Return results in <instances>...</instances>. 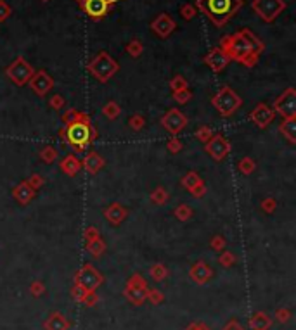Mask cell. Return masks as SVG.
<instances>
[{"mask_svg": "<svg viewBox=\"0 0 296 330\" xmlns=\"http://www.w3.org/2000/svg\"><path fill=\"white\" fill-rule=\"evenodd\" d=\"M49 106L52 107L54 111H61L63 107L66 106V100L63 95H59V93H56V95H52L49 99Z\"/></svg>", "mask_w": 296, "mask_h": 330, "instance_id": "ee69618b", "label": "cell"}, {"mask_svg": "<svg viewBox=\"0 0 296 330\" xmlns=\"http://www.w3.org/2000/svg\"><path fill=\"white\" fill-rule=\"evenodd\" d=\"M12 14V9H10V5L5 2V0H0V21H5L7 17Z\"/></svg>", "mask_w": 296, "mask_h": 330, "instance_id": "681fc988", "label": "cell"}, {"mask_svg": "<svg viewBox=\"0 0 296 330\" xmlns=\"http://www.w3.org/2000/svg\"><path fill=\"white\" fill-rule=\"evenodd\" d=\"M33 73H35V70L31 68V64L21 56L16 57V59H14L5 70L7 78H9L10 82H12L14 85H17V86L28 85V82H30Z\"/></svg>", "mask_w": 296, "mask_h": 330, "instance_id": "8992f818", "label": "cell"}, {"mask_svg": "<svg viewBox=\"0 0 296 330\" xmlns=\"http://www.w3.org/2000/svg\"><path fill=\"white\" fill-rule=\"evenodd\" d=\"M129 125L134 132H141V130L146 126V118L142 114H132L129 118Z\"/></svg>", "mask_w": 296, "mask_h": 330, "instance_id": "d590c367", "label": "cell"}, {"mask_svg": "<svg viewBox=\"0 0 296 330\" xmlns=\"http://www.w3.org/2000/svg\"><path fill=\"white\" fill-rule=\"evenodd\" d=\"M251 9L262 17L265 23H274L286 9L284 0H253Z\"/></svg>", "mask_w": 296, "mask_h": 330, "instance_id": "52a82bcc", "label": "cell"}, {"mask_svg": "<svg viewBox=\"0 0 296 330\" xmlns=\"http://www.w3.org/2000/svg\"><path fill=\"white\" fill-rule=\"evenodd\" d=\"M127 287H135V289H148V282L144 280V277H141L139 273L132 275V278L127 284Z\"/></svg>", "mask_w": 296, "mask_h": 330, "instance_id": "60d3db41", "label": "cell"}, {"mask_svg": "<svg viewBox=\"0 0 296 330\" xmlns=\"http://www.w3.org/2000/svg\"><path fill=\"white\" fill-rule=\"evenodd\" d=\"M87 251H89L94 257H101L102 254H104V251H106L104 239L97 237V239H94V241L87 242Z\"/></svg>", "mask_w": 296, "mask_h": 330, "instance_id": "484cf974", "label": "cell"}, {"mask_svg": "<svg viewBox=\"0 0 296 330\" xmlns=\"http://www.w3.org/2000/svg\"><path fill=\"white\" fill-rule=\"evenodd\" d=\"M151 30H152V33L158 35V37L166 38L175 31V21L171 19L168 14H159L151 23Z\"/></svg>", "mask_w": 296, "mask_h": 330, "instance_id": "2e32d148", "label": "cell"}, {"mask_svg": "<svg viewBox=\"0 0 296 330\" xmlns=\"http://www.w3.org/2000/svg\"><path fill=\"white\" fill-rule=\"evenodd\" d=\"M272 109L283 119L296 118V90L293 86L286 88L276 100H274Z\"/></svg>", "mask_w": 296, "mask_h": 330, "instance_id": "ba28073f", "label": "cell"}, {"mask_svg": "<svg viewBox=\"0 0 296 330\" xmlns=\"http://www.w3.org/2000/svg\"><path fill=\"white\" fill-rule=\"evenodd\" d=\"M220 49L227 54L230 61L241 63L246 68H253L258 63L260 54L263 52V43L248 28H244L230 37L222 38Z\"/></svg>", "mask_w": 296, "mask_h": 330, "instance_id": "6da1fadb", "label": "cell"}, {"mask_svg": "<svg viewBox=\"0 0 296 330\" xmlns=\"http://www.w3.org/2000/svg\"><path fill=\"white\" fill-rule=\"evenodd\" d=\"M159 123H161V126L164 130H166L170 135H178L180 132H184L185 126H187L189 119L187 116L184 114L180 109H175V107H171V109H168L164 114L161 116V119H159Z\"/></svg>", "mask_w": 296, "mask_h": 330, "instance_id": "9c48e42d", "label": "cell"}, {"mask_svg": "<svg viewBox=\"0 0 296 330\" xmlns=\"http://www.w3.org/2000/svg\"><path fill=\"white\" fill-rule=\"evenodd\" d=\"M166 149H168V152H171V154H178V152L182 151V142L177 139V137H173V139H170L166 142Z\"/></svg>", "mask_w": 296, "mask_h": 330, "instance_id": "bcb514c9", "label": "cell"}, {"mask_svg": "<svg viewBox=\"0 0 296 330\" xmlns=\"http://www.w3.org/2000/svg\"><path fill=\"white\" fill-rule=\"evenodd\" d=\"M149 275L152 277V280L161 282V280H164V278H166L168 270H166V266H164L163 263H154L151 268H149Z\"/></svg>", "mask_w": 296, "mask_h": 330, "instance_id": "d6a6232c", "label": "cell"}, {"mask_svg": "<svg viewBox=\"0 0 296 330\" xmlns=\"http://www.w3.org/2000/svg\"><path fill=\"white\" fill-rule=\"evenodd\" d=\"M222 330H244V329H243V327H241V325H239V324H237V322H236V320H232V322H229V324H227V325H225V327H224V329H222Z\"/></svg>", "mask_w": 296, "mask_h": 330, "instance_id": "9f6ffc18", "label": "cell"}, {"mask_svg": "<svg viewBox=\"0 0 296 330\" xmlns=\"http://www.w3.org/2000/svg\"><path fill=\"white\" fill-rule=\"evenodd\" d=\"M120 2V0H85L82 5V10L94 21H101L109 14L113 3Z\"/></svg>", "mask_w": 296, "mask_h": 330, "instance_id": "7c38bea8", "label": "cell"}, {"mask_svg": "<svg viewBox=\"0 0 296 330\" xmlns=\"http://www.w3.org/2000/svg\"><path fill=\"white\" fill-rule=\"evenodd\" d=\"M45 329H47V330H68V329H69V322L66 320L64 315H61V313H57V311H54V313L50 315L49 318H47Z\"/></svg>", "mask_w": 296, "mask_h": 330, "instance_id": "7402d4cb", "label": "cell"}, {"mask_svg": "<svg viewBox=\"0 0 296 330\" xmlns=\"http://www.w3.org/2000/svg\"><path fill=\"white\" fill-rule=\"evenodd\" d=\"M28 85H30V88L33 92L36 93L38 97H45L47 93L50 92V90L54 88V78L47 73L45 70H38L33 73V76L30 78V82H28Z\"/></svg>", "mask_w": 296, "mask_h": 330, "instance_id": "4fadbf2b", "label": "cell"}, {"mask_svg": "<svg viewBox=\"0 0 296 330\" xmlns=\"http://www.w3.org/2000/svg\"><path fill=\"white\" fill-rule=\"evenodd\" d=\"M201 182H204V180L201 178V176L197 175L196 171H189V173H185V175L182 176V180H180V185H182V187L185 188V190H189V192H191L192 188H194L196 185H199Z\"/></svg>", "mask_w": 296, "mask_h": 330, "instance_id": "4316f807", "label": "cell"}, {"mask_svg": "<svg viewBox=\"0 0 296 330\" xmlns=\"http://www.w3.org/2000/svg\"><path fill=\"white\" fill-rule=\"evenodd\" d=\"M149 199H151L152 204H156V206H164V204L168 202V199H170V194H168L166 188H164V187H156L154 190L151 192Z\"/></svg>", "mask_w": 296, "mask_h": 330, "instance_id": "83f0119b", "label": "cell"}, {"mask_svg": "<svg viewBox=\"0 0 296 330\" xmlns=\"http://www.w3.org/2000/svg\"><path fill=\"white\" fill-rule=\"evenodd\" d=\"M225 246H227V242H225L224 235H215V237L210 241V248L213 249V251H217V252H222V251H224Z\"/></svg>", "mask_w": 296, "mask_h": 330, "instance_id": "ab89813d", "label": "cell"}, {"mask_svg": "<svg viewBox=\"0 0 296 330\" xmlns=\"http://www.w3.org/2000/svg\"><path fill=\"white\" fill-rule=\"evenodd\" d=\"M276 318L281 322V324H286V322L291 318V313L288 310H277L276 311Z\"/></svg>", "mask_w": 296, "mask_h": 330, "instance_id": "11a10c76", "label": "cell"}, {"mask_svg": "<svg viewBox=\"0 0 296 330\" xmlns=\"http://www.w3.org/2000/svg\"><path fill=\"white\" fill-rule=\"evenodd\" d=\"M59 168H61V171H63L66 176L73 178V176L78 175L80 169H82V161H80V159L76 158L75 154H66L64 158H63V161H61Z\"/></svg>", "mask_w": 296, "mask_h": 330, "instance_id": "44dd1931", "label": "cell"}, {"mask_svg": "<svg viewBox=\"0 0 296 330\" xmlns=\"http://www.w3.org/2000/svg\"><path fill=\"white\" fill-rule=\"evenodd\" d=\"M59 137L76 152H83L89 146H92L94 140L97 139V132L89 112H80L76 121L64 125L59 130Z\"/></svg>", "mask_w": 296, "mask_h": 330, "instance_id": "7a4b0ae2", "label": "cell"}, {"mask_svg": "<svg viewBox=\"0 0 296 330\" xmlns=\"http://www.w3.org/2000/svg\"><path fill=\"white\" fill-rule=\"evenodd\" d=\"M270 325H272V318L263 311H258L250 318V327L253 330H269Z\"/></svg>", "mask_w": 296, "mask_h": 330, "instance_id": "cb8c5ba5", "label": "cell"}, {"mask_svg": "<svg viewBox=\"0 0 296 330\" xmlns=\"http://www.w3.org/2000/svg\"><path fill=\"white\" fill-rule=\"evenodd\" d=\"M146 299H149L152 304H159V303H163L164 297H163V294L159 291H156V289H148V291H146Z\"/></svg>", "mask_w": 296, "mask_h": 330, "instance_id": "f6af8a7d", "label": "cell"}, {"mask_svg": "<svg viewBox=\"0 0 296 330\" xmlns=\"http://www.w3.org/2000/svg\"><path fill=\"white\" fill-rule=\"evenodd\" d=\"M80 112L82 111H78V109H69V111H66L64 112V116H63V123L64 125H69V123H73V121H76L78 119V116H80Z\"/></svg>", "mask_w": 296, "mask_h": 330, "instance_id": "7dc6e473", "label": "cell"}, {"mask_svg": "<svg viewBox=\"0 0 296 330\" xmlns=\"http://www.w3.org/2000/svg\"><path fill=\"white\" fill-rule=\"evenodd\" d=\"M12 197L17 204L26 206L28 202L33 201V197H35V190H33L30 185L26 183V180H24V182L17 183L16 187L12 188Z\"/></svg>", "mask_w": 296, "mask_h": 330, "instance_id": "d6986e66", "label": "cell"}, {"mask_svg": "<svg viewBox=\"0 0 296 330\" xmlns=\"http://www.w3.org/2000/svg\"><path fill=\"white\" fill-rule=\"evenodd\" d=\"M76 284L80 285V287H83L85 291L89 292H94L99 285L102 284V275L99 273L96 268L92 266V264H85V266H82L78 270V273H76Z\"/></svg>", "mask_w": 296, "mask_h": 330, "instance_id": "8fae6325", "label": "cell"}, {"mask_svg": "<svg viewBox=\"0 0 296 330\" xmlns=\"http://www.w3.org/2000/svg\"><path fill=\"white\" fill-rule=\"evenodd\" d=\"M237 169H239V173H243V175H251V173L257 169V163H255V159H251L250 156H246V158L239 159Z\"/></svg>", "mask_w": 296, "mask_h": 330, "instance_id": "4dcf8cb0", "label": "cell"}, {"mask_svg": "<svg viewBox=\"0 0 296 330\" xmlns=\"http://www.w3.org/2000/svg\"><path fill=\"white\" fill-rule=\"evenodd\" d=\"M180 14H182V17H184L185 21H189V19H192V17L196 16V9L192 5H184L180 9Z\"/></svg>", "mask_w": 296, "mask_h": 330, "instance_id": "816d5d0a", "label": "cell"}, {"mask_svg": "<svg viewBox=\"0 0 296 330\" xmlns=\"http://www.w3.org/2000/svg\"><path fill=\"white\" fill-rule=\"evenodd\" d=\"M104 165H106V159L102 158L99 152H94V151L85 154V158H83V161H82V168L85 169L89 175H97V173L104 168Z\"/></svg>", "mask_w": 296, "mask_h": 330, "instance_id": "ac0fdd59", "label": "cell"}, {"mask_svg": "<svg viewBox=\"0 0 296 330\" xmlns=\"http://www.w3.org/2000/svg\"><path fill=\"white\" fill-rule=\"evenodd\" d=\"M26 183L30 185L33 190L36 192V190H38V188H42L43 185H45V180H43V176H42V175H38V173H33L30 178L26 180Z\"/></svg>", "mask_w": 296, "mask_h": 330, "instance_id": "b9f144b4", "label": "cell"}, {"mask_svg": "<svg viewBox=\"0 0 296 330\" xmlns=\"http://www.w3.org/2000/svg\"><path fill=\"white\" fill-rule=\"evenodd\" d=\"M211 106L217 109V112L222 118H230V116L236 114V112L243 107V99H241L230 86L225 85L213 95Z\"/></svg>", "mask_w": 296, "mask_h": 330, "instance_id": "277c9868", "label": "cell"}, {"mask_svg": "<svg viewBox=\"0 0 296 330\" xmlns=\"http://www.w3.org/2000/svg\"><path fill=\"white\" fill-rule=\"evenodd\" d=\"M43 291H45V287H43L42 282H33V284L30 285V292L33 294V296H36V297L42 296Z\"/></svg>", "mask_w": 296, "mask_h": 330, "instance_id": "db71d44e", "label": "cell"}, {"mask_svg": "<svg viewBox=\"0 0 296 330\" xmlns=\"http://www.w3.org/2000/svg\"><path fill=\"white\" fill-rule=\"evenodd\" d=\"M260 208L265 215H272V213H276V209H277V201L274 197H265L260 202Z\"/></svg>", "mask_w": 296, "mask_h": 330, "instance_id": "8d00e7d4", "label": "cell"}, {"mask_svg": "<svg viewBox=\"0 0 296 330\" xmlns=\"http://www.w3.org/2000/svg\"><path fill=\"white\" fill-rule=\"evenodd\" d=\"M218 263H220L224 268H229V266H232V264L236 263V256H234V252L224 249V251L220 252V256H218Z\"/></svg>", "mask_w": 296, "mask_h": 330, "instance_id": "74e56055", "label": "cell"}, {"mask_svg": "<svg viewBox=\"0 0 296 330\" xmlns=\"http://www.w3.org/2000/svg\"><path fill=\"white\" fill-rule=\"evenodd\" d=\"M204 152H206V154L210 156L213 161H217V163L224 161V159L229 156V152H230L229 139H225L222 133H213L211 139L204 144Z\"/></svg>", "mask_w": 296, "mask_h": 330, "instance_id": "30bf717a", "label": "cell"}, {"mask_svg": "<svg viewBox=\"0 0 296 330\" xmlns=\"http://www.w3.org/2000/svg\"><path fill=\"white\" fill-rule=\"evenodd\" d=\"M192 92L189 88H185V90H180V92H175L173 93V99H175V102L177 104H187V102H191L192 100Z\"/></svg>", "mask_w": 296, "mask_h": 330, "instance_id": "f35d334b", "label": "cell"}, {"mask_svg": "<svg viewBox=\"0 0 296 330\" xmlns=\"http://www.w3.org/2000/svg\"><path fill=\"white\" fill-rule=\"evenodd\" d=\"M125 50H127V54H130L132 57H141V54H142V50H144V47H142V43L139 42L137 38H134L132 42L129 43V45L125 47Z\"/></svg>", "mask_w": 296, "mask_h": 330, "instance_id": "e575fe53", "label": "cell"}, {"mask_svg": "<svg viewBox=\"0 0 296 330\" xmlns=\"http://www.w3.org/2000/svg\"><path fill=\"white\" fill-rule=\"evenodd\" d=\"M42 2H49V0H42Z\"/></svg>", "mask_w": 296, "mask_h": 330, "instance_id": "680465c9", "label": "cell"}, {"mask_svg": "<svg viewBox=\"0 0 296 330\" xmlns=\"http://www.w3.org/2000/svg\"><path fill=\"white\" fill-rule=\"evenodd\" d=\"M250 119L258 126V128H267L272 125V121L276 119V111L272 109V106L265 102H260L253 111L250 112Z\"/></svg>", "mask_w": 296, "mask_h": 330, "instance_id": "5bb4252c", "label": "cell"}, {"mask_svg": "<svg viewBox=\"0 0 296 330\" xmlns=\"http://www.w3.org/2000/svg\"><path fill=\"white\" fill-rule=\"evenodd\" d=\"M83 237H85L87 242H90V241H94V239L101 237V234H99L97 227H87L85 230H83Z\"/></svg>", "mask_w": 296, "mask_h": 330, "instance_id": "c3c4849f", "label": "cell"}, {"mask_svg": "<svg viewBox=\"0 0 296 330\" xmlns=\"http://www.w3.org/2000/svg\"><path fill=\"white\" fill-rule=\"evenodd\" d=\"M279 132L290 144H296V118L283 119V123L279 125Z\"/></svg>", "mask_w": 296, "mask_h": 330, "instance_id": "603a6c76", "label": "cell"}, {"mask_svg": "<svg viewBox=\"0 0 296 330\" xmlns=\"http://www.w3.org/2000/svg\"><path fill=\"white\" fill-rule=\"evenodd\" d=\"M104 218L111 225H122V221L127 218V208L120 202H113L104 209Z\"/></svg>", "mask_w": 296, "mask_h": 330, "instance_id": "ffe728a7", "label": "cell"}, {"mask_svg": "<svg viewBox=\"0 0 296 330\" xmlns=\"http://www.w3.org/2000/svg\"><path fill=\"white\" fill-rule=\"evenodd\" d=\"M189 277H191L196 284L203 285L211 280V277H213V270H211L206 263H203V261H197V263H194L191 266V270H189Z\"/></svg>", "mask_w": 296, "mask_h": 330, "instance_id": "e0dca14e", "label": "cell"}, {"mask_svg": "<svg viewBox=\"0 0 296 330\" xmlns=\"http://www.w3.org/2000/svg\"><path fill=\"white\" fill-rule=\"evenodd\" d=\"M38 156H40V159H42L43 163H47V165H52V163L57 159V156H59V152H57V149H56V147H52V146H45V147L40 149Z\"/></svg>", "mask_w": 296, "mask_h": 330, "instance_id": "f546056e", "label": "cell"}, {"mask_svg": "<svg viewBox=\"0 0 296 330\" xmlns=\"http://www.w3.org/2000/svg\"><path fill=\"white\" fill-rule=\"evenodd\" d=\"M75 2H76V3H78V5H80V7H82V5H83V2H85V0H75Z\"/></svg>", "mask_w": 296, "mask_h": 330, "instance_id": "6f0895ef", "label": "cell"}, {"mask_svg": "<svg viewBox=\"0 0 296 330\" xmlns=\"http://www.w3.org/2000/svg\"><path fill=\"white\" fill-rule=\"evenodd\" d=\"M204 194H206V183H204V182H201L199 185H196V187L191 190V195L194 199H203Z\"/></svg>", "mask_w": 296, "mask_h": 330, "instance_id": "f907efd6", "label": "cell"}, {"mask_svg": "<svg viewBox=\"0 0 296 330\" xmlns=\"http://www.w3.org/2000/svg\"><path fill=\"white\" fill-rule=\"evenodd\" d=\"M102 114L113 121V119H116L120 114H122V107H120V104H116L115 100H109V102L102 107Z\"/></svg>", "mask_w": 296, "mask_h": 330, "instance_id": "1f68e13d", "label": "cell"}, {"mask_svg": "<svg viewBox=\"0 0 296 330\" xmlns=\"http://www.w3.org/2000/svg\"><path fill=\"white\" fill-rule=\"evenodd\" d=\"M196 5L215 26L222 28L243 7V0H196Z\"/></svg>", "mask_w": 296, "mask_h": 330, "instance_id": "3957f363", "label": "cell"}, {"mask_svg": "<svg viewBox=\"0 0 296 330\" xmlns=\"http://www.w3.org/2000/svg\"><path fill=\"white\" fill-rule=\"evenodd\" d=\"M87 294H89V291H85L83 287H80L78 284H75V287L71 289V296L75 297V299H78V301H82L83 297L87 296Z\"/></svg>", "mask_w": 296, "mask_h": 330, "instance_id": "f5cc1de1", "label": "cell"}, {"mask_svg": "<svg viewBox=\"0 0 296 330\" xmlns=\"http://www.w3.org/2000/svg\"><path fill=\"white\" fill-rule=\"evenodd\" d=\"M185 88H189V85H187V80H185L182 75H177L175 78L170 80V90L173 93L180 92V90H185Z\"/></svg>", "mask_w": 296, "mask_h": 330, "instance_id": "836d02e7", "label": "cell"}, {"mask_svg": "<svg viewBox=\"0 0 296 330\" xmlns=\"http://www.w3.org/2000/svg\"><path fill=\"white\" fill-rule=\"evenodd\" d=\"M146 291L148 289H135V287H127L125 289V297L134 304H142L146 301Z\"/></svg>", "mask_w": 296, "mask_h": 330, "instance_id": "d4e9b609", "label": "cell"}, {"mask_svg": "<svg viewBox=\"0 0 296 330\" xmlns=\"http://www.w3.org/2000/svg\"><path fill=\"white\" fill-rule=\"evenodd\" d=\"M89 73L99 80L101 83H108L120 70V64L109 56L108 52H99L89 64H87Z\"/></svg>", "mask_w": 296, "mask_h": 330, "instance_id": "5b68a950", "label": "cell"}, {"mask_svg": "<svg viewBox=\"0 0 296 330\" xmlns=\"http://www.w3.org/2000/svg\"><path fill=\"white\" fill-rule=\"evenodd\" d=\"M211 135H213V132H211L210 126H201V128H197V132H196V139L203 144H206L208 140L211 139Z\"/></svg>", "mask_w": 296, "mask_h": 330, "instance_id": "7bdbcfd3", "label": "cell"}, {"mask_svg": "<svg viewBox=\"0 0 296 330\" xmlns=\"http://www.w3.org/2000/svg\"><path fill=\"white\" fill-rule=\"evenodd\" d=\"M173 215L178 221H189L192 216H194V209H192L189 204H178L177 208H175Z\"/></svg>", "mask_w": 296, "mask_h": 330, "instance_id": "f1b7e54d", "label": "cell"}, {"mask_svg": "<svg viewBox=\"0 0 296 330\" xmlns=\"http://www.w3.org/2000/svg\"><path fill=\"white\" fill-rule=\"evenodd\" d=\"M229 63H230V59L220 47H215V49H211L210 52L204 56V64H206L211 71H215V73H222V71L229 66Z\"/></svg>", "mask_w": 296, "mask_h": 330, "instance_id": "9a60e30c", "label": "cell"}]
</instances>
